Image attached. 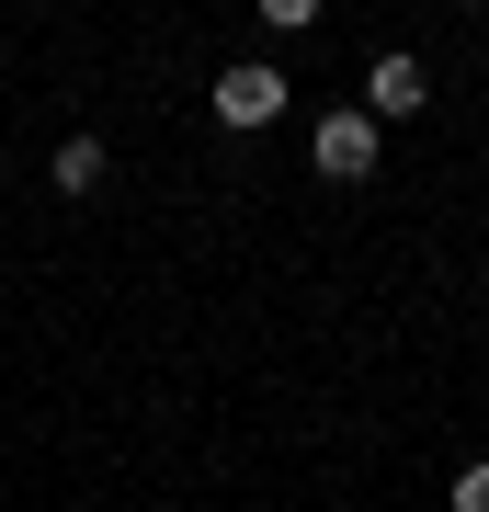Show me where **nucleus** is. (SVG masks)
Returning a JSON list of instances; mask_svg holds the SVG:
<instances>
[{"mask_svg": "<svg viewBox=\"0 0 489 512\" xmlns=\"http://www.w3.org/2000/svg\"><path fill=\"white\" fill-rule=\"evenodd\" d=\"M376 160H387V126L364 103H330L308 126V171H319V183H376Z\"/></svg>", "mask_w": 489, "mask_h": 512, "instance_id": "obj_1", "label": "nucleus"}, {"mask_svg": "<svg viewBox=\"0 0 489 512\" xmlns=\"http://www.w3.org/2000/svg\"><path fill=\"white\" fill-rule=\"evenodd\" d=\"M285 103H296V80L273 69V57H239V69H217V126L251 137V126H273Z\"/></svg>", "mask_w": 489, "mask_h": 512, "instance_id": "obj_2", "label": "nucleus"}, {"mask_svg": "<svg viewBox=\"0 0 489 512\" xmlns=\"http://www.w3.org/2000/svg\"><path fill=\"white\" fill-rule=\"evenodd\" d=\"M421 103H433V69H421L410 46H387L376 69H364V114H376V126H410Z\"/></svg>", "mask_w": 489, "mask_h": 512, "instance_id": "obj_3", "label": "nucleus"}, {"mask_svg": "<svg viewBox=\"0 0 489 512\" xmlns=\"http://www.w3.org/2000/svg\"><path fill=\"white\" fill-rule=\"evenodd\" d=\"M103 171H114V160H103V137H57V160H46V183L69 194V205H91V194H103Z\"/></svg>", "mask_w": 489, "mask_h": 512, "instance_id": "obj_4", "label": "nucleus"}, {"mask_svg": "<svg viewBox=\"0 0 489 512\" xmlns=\"http://www.w3.org/2000/svg\"><path fill=\"white\" fill-rule=\"evenodd\" d=\"M251 12H262V23H273V35H308V23H319V12H330V0H251Z\"/></svg>", "mask_w": 489, "mask_h": 512, "instance_id": "obj_5", "label": "nucleus"}, {"mask_svg": "<svg viewBox=\"0 0 489 512\" xmlns=\"http://www.w3.org/2000/svg\"><path fill=\"white\" fill-rule=\"evenodd\" d=\"M455 512H489V456H467V467H455Z\"/></svg>", "mask_w": 489, "mask_h": 512, "instance_id": "obj_6", "label": "nucleus"}, {"mask_svg": "<svg viewBox=\"0 0 489 512\" xmlns=\"http://www.w3.org/2000/svg\"><path fill=\"white\" fill-rule=\"evenodd\" d=\"M455 12H489V0H455Z\"/></svg>", "mask_w": 489, "mask_h": 512, "instance_id": "obj_7", "label": "nucleus"}]
</instances>
